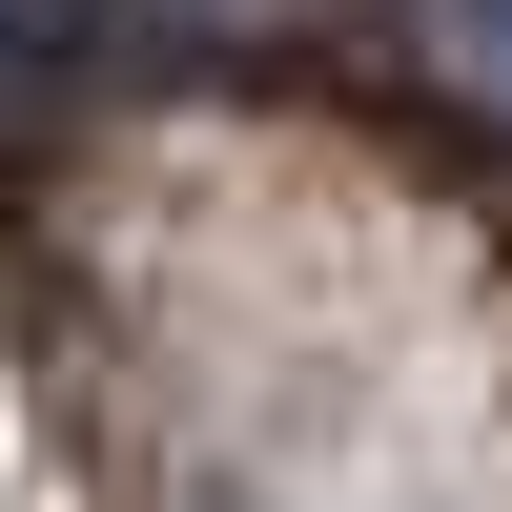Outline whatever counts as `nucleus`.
Masks as SVG:
<instances>
[{"label": "nucleus", "instance_id": "1", "mask_svg": "<svg viewBox=\"0 0 512 512\" xmlns=\"http://www.w3.org/2000/svg\"><path fill=\"white\" fill-rule=\"evenodd\" d=\"M390 41H410L431 103H472L492 144H512V0H390Z\"/></svg>", "mask_w": 512, "mask_h": 512}, {"label": "nucleus", "instance_id": "2", "mask_svg": "<svg viewBox=\"0 0 512 512\" xmlns=\"http://www.w3.org/2000/svg\"><path fill=\"white\" fill-rule=\"evenodd\" d=\"M62 41H82V0H0V103H41V82H62Z\"/></svg>", "mask_w": 512, "mask_h": 512}]
</instances>
